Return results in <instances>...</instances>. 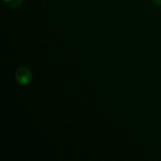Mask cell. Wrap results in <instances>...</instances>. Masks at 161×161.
Wrapping results in <instances>:
<instances>
[{"label":"cell","mask_w":161,"mask_h":161,"mask_svg":"<svg viewBox=\"0 0 161 161\" xmlns=\"http://www.w3.org/2000/svg\"><path fill=\"white\" fill-rule=\"evenodd\" d=\"M16 81L21 86H26L31 83L32 80V72L25 66L18 68L15 72Z\"/></svg>","instance_id":"6da1fadb"},{"label":"cell","mask_w":161,"mask_h":161,"mask_svg":"<svg viewBox=\"0 0 161 161\" xmlns=\"http://www.w3.org/2000/svg\"><path fill=\"white\" fill-rule=\"evenodd\" d=\"M23 0H3V3L7 7L16 9L22 4Z\"/></svg>","instance_id":"7a4b0ae2"},{"label":"cell","mask_w":161,"mask_h":161,"mask_svg":"<svg viewBox=\"0 0 161 161\" xmlns=\"http://www.w3.org/2000/svg\"><path fill=\"white\" fill-rule=\"evenodd\" d=\"M153 3L157 5H160L161 6V0H153Z\"/></svg>","instance_id":"3957f363"}]
</instances>
